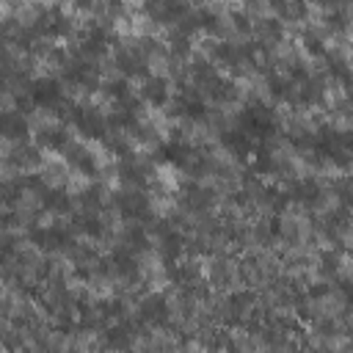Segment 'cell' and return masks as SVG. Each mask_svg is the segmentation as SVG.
I'll return each instance as SVG.
<instances>
[{
    "label": "cell",
    "mask_w": 353,
    "mask_h": 353,
    "mask_svg": "<svg viewBox=\"0 0 353 353\" xmlns=\"http://www.w3.org/2000/svg\"><path fill=\"white\" fill-rule=\"evenodd\" d=\"M17 196H19V188H17V185H0V201L11 204Z\"/></svg>",
    "instance_id": "74e56055"
},
{
    "label": "cell",
    "mask_w": 353,
    "mask_h": 353,
    "mask_svg": "<svg viewBox=\"0 0 353 353\" xmlns=\"http://www.w3.org/2000/svg\"><path fill=\"white\" fill-rule=\"evenodd\" d=\"M63 80L72 85H80L85 91H97L99 85V69L88 63V58H74L63 63Z\"/></svg>",
    "instance_id": "277c9868"
},
{
    "label": "cell",
    "mask_w": 353,
    "mask_h": 353,
    "mask_svg": "<svg viewBox=\"0 0 353 353\" xmlns=\"http://www.w3.org/2000/svg\"><path fill=\"white\" fill-rule=\"evenodd\" d=\"M182 204H185L188 210H207V207L212 204V193L204 190L201 185L190 182V185L182 190Z\"/></svg>",
    "instance_id": "d6986e66"
},
{
    "label": "cell",
    "mask_w": 353,
    "mask_h": 353,
    "mask_svg": "<svg viewBox=\"0 0 353 353\" xmlns=\"http://www.w3.org/2000/svg\"><path fill=\"white\" fill-rule=\"evenodd\" d=\"M30 135V124L19 110H0V138L22 143Z\"/></svg>",
    "instance_id": "30bf717a"
},
{
    "label": "cell",
    "mask_w": 353,
    "mask_h": 353,
    "mask_svg": "<svg viewBox=\"0 0 353 353\" xmlns=\"http://www.w3.org/2000/svg\"><path fill=\"white\" fill-rule=\"evenodd\" d=\"M240 130H245L251 138H270L276 132V119L265 105H248L240 113Z\"/></svg>",
    "instance_id": "6da1fadb"
},
{
    "label": "cell",
    "mask_w": 353,
    "mask_h": 353,
    "mask_svg": "<svg viewBox=\"0 0 353 353\" xmlns=\"http://www.w3.org/2000/svg\"><path fill=\"white\" fill-rule=\"evenodd\" d=\"M251 303H254V295H251V292H234V295L229 298V309H232V312H248Z\"/></svg>",
    "instance_id": "1f68e13d"
},
{
    "label": "cell",
    "mask_w": 353,
    "mask_h": 353,
    "mask_svg": "<svg viewBox=\"0 0 353 353\" xmlns=\"http://www.w3.org/2000/svg\"><path fill=\"white\" fill-rule=\"evenodd\" d=\"M270 168H273V157H270L265 149H259V152H256V171L265 174V171H270Z\"/></svg>",
    "instance_id": "8d00e7d4"
},
{
    "label": "cell",
    "mask_w": 353,
    "mask_h": 353,
    "mask_svg": "<svg viewBox=\"0 0 353 353\" xmlns=\"http://www.w3.org/2000/svg\"><path fill=\"white\" fill-rule=\"evenodd\" d=\"M223 146L232 149L234 154H248L251 152V135L245 130H226L223 132Z\"/></svg>",
    "instance_id": "7402d4cb"
},
{
    "label": "cell",
    "mask_w": 353,
    "mask_h": 353,
    "mask_svg": "<svg viewBox=\"0 0 353 353\" xmlns=\"http://www.w3.org/2000/svg\"><path fill=\"white\" fill-rule=\"evenodd\" d=\"M69 119L77 127V132H83L85 138L105 141V135H108V119L99 110H94V108H72L69 110Z\"/></svg>",
    "instance_id": "7a4b0ae2"
},
{
    "label": "cell",
    "mask_w": 353,
    "mask_h": 353,
    "mask_svg": "<svg viewBox=\"0 0 353 353\" xmlns=\"http://www.w3.org/2000/svg\"><path fill=\"white\" fill-rule=\"evenodd\" d=\"M259 33L265 36V41H279L281 33H284V25H281L279 19H265V22L259 25Z\"/></svg>",
    "instance_id": "4dcf8cb0"
},
{
    "label": "cell",
    "mask_w": 353,
    "mask_h": 353,
    "mask_svg": "<svg viewBox=\"0 0 353 353\" xmlns=\"http://www.w3.org/2000/svg\"><path fill=\"white\" fill-rule=\"evenodd\" d=\"M287 199L301 201V204H317V201L323 199V190H320V185H317L314 179H298V182L290 188Z\"/></svg>",
    "instance_id": "e0dca14e"
},
{
    "label": "cell",
    "mask_w": 353,
    "mask_h": 353,
    "mask_svg": "<svg viewBox=\"0 0 353 353\" xmlns=\"http://www.w3.org/2000/svg\"><path fill=\"white\" fill-rule=\"evenodd\" d=\"M74 226H77L83 234H88V237H102V234H105V223H102L99 215H94V212L77 215V218H74Z\"/></svg>",
    "instance_id": "d4e9b609"
},
{
    "label": "cell",
    "mask_w": 353,
    "mask_h": 353,
    "mask_svg": "<svg viewBox=\"0 0 353 353\" xmlns=\"http://www.w3.org/2000/svg\"><path fill=\"white\" fill-rule=\"evenodd\" d=\"M182 248H185L182 234H176L174 229H163V234H160V251H163L165 262H176V256L182 254Z\"/></svg>",
    "instance_id": "44dd1931"
},
{
    "label": "cell",
    "mask_w": 353,
    "mask_h": 353,
    "mask_svg": "<svg viewBox=\"0 0 353 353\" xmlns=\"http://www.w3.org/2000/svg\"><path fill=\"white\" fill-rule=\"evenodd\" d=\"M116 210L127 221H141L149 215V199L141 190H124L116 196Z\"/></svg>",
    "instance_id": "52a82bcc"
},
{
    "label": "cell",
    "mask_w": 353,
    "mask_h": 353,
    "mask_svg": "<svg viewBox=\"0 0 353 353\" xmlns=\"http://www.w3.org/2000/svg\"><path fill=\"white\" fill-rule=\"evenodd\" d=\"M102 88H105L108 99H113L116 105H119V102H124L127 97H132V88H130V83H127L124 77H119V80H108Z\"/></svg>",
    "instance_id": "4316f807"
},
{
    "label": "cell",
    "mask_w": 353,
    "mask_h": 353,
    "mask_svg": "<svg viewBox=\"0 0 353 353\" xmlns=\"http://www.w3.org/2000/svg\"><path fill=\"white\" fill-rule=\"evenodd\" d=\"M102 190L99 188H91V190H85L83 193V207H88V210H99L102 207Z\"/></svg>",
    "instance_id": "e575fe53"
},
{
    "label": "cell",
    "mask_w": 353,
    "mask_h": 353,
    "mask_svg": "<svg viewBox=\"0 0 353 353\" xmlns=\"http://www.w3.org/2000/svg\"><path fill=\"white\" fill-rule=\"evenodd\" d=\"M124 245H127L130 251L141 254V251H146V248H149V234H146L141 226H130V229H127V234H124Z\"/></svg>",
    "instance_id": "f1b7e54d"
},
{
    "label": "cell",
    "mask_w": 353,
    "mask_h": 353,
    "mask_svg": "<svg viewBox=\"0 0 353 353\" xmlns=\"http://www.w3.org/2000/svg\"><path fill=\"white\" fill-rule=\"evenodd\" d=\"M268 88H270V97H276V99H295V85H292V80H290V77L270 74Z\"/></svg>",
    "instance_id": "484cf974"
},
{
    "label": "cell",
    "mask_w": 353,
    "mask_h": 353,
    "mask_svg": "<svg viewBox=\"0 0 353 353\" xmlns=\"http://www.w3.org/2000/svg\"><path fill=\"white\" fill-rule=\"evenodd\" d=\"M3 88H6V74L0 72V94H3Z\"/></svg>",
    "instance_id": "7bdbcfd3"
},
{
    "label": "cell",
    "mask_w": 353,
    "mask_h": 353,
    "mask_svg": "<svg viewBox=\"0 0 353 353\" xmlns=\"http://www.w3.org/2000/svg\"><path fill=\"white\" fill-rule=\"evenodd\" d=\"M328 290H331L328 284H314V287H309V298H323Z\"/></svg>",
    "instance_id": "60d3db41"
},
{
    "label": "cell",
    "mask_w": 353,
    "mask_h": 353,
    "mask_svg": "<svg viewBox=\"0 0 353 353\" xmlns=\"http://www.w3.org/2000/svg\"><path fill=\"white\" fill-rule=\"evenodd\" d=\"M204 91H207V97L210 99H215V102H232L234 97H237V88H234V83L229 80V77H223V74H212L204 85H201Z\"/></svg>",
    "instance_id": "9a60e30c"
},
{
    "label": "cell",
    "mask_w": 353,
    "mask_h": 353,
    "mask_svg": "<svg viewBox=\"0 0 353 353\" xmlns=\"http://www.w3.org/2000/svg\"><path fill=\"white\" fill-rule=\"evenodd\" d=\"M102 314L105 317H121L124 314V303L121 301H105L102 303Z\"/></svg>",
    "instance_id": "d590c367"
},
{
    "label": "cell",
    "mask_w": 353,
    "mask_h": 353,
    "mask_svg": "<svg viewBox=\"0 0 353 353\" xmlns=\"http://www.w3.org/2000/svg\"><path fill=\"white\" fill-rule=\"evenodd\" d=\"M28 237L41 251H63V248H69L74 243L72 234L63 226H36V229H30Z\"/></svg>",
    "instance_id": "5b68a950"
},
{
    "label": "cell",
    "mask_w": 353,
    "mask_h": 353,
    "mask_svg": "<svg viewBox=\"0 0 353 353\" xmlns=\"http://www.w3.org/2000/svg\"><path fill=\"white\" fill-rule=\"evenodd\" d=\"M303 47H306L312 55H325V44H323L320 36H314V33H306V36H303Z\"/></svg>",
    "instance_id": "836d02e7"
},
{
    "label": "cell",
    "mask_w": 353,
    "mask_h": 353,
    "mask_svg": "<svg viewBox=\"0 0 353 353\" xmlns=\"http://www.w3.org/2000/svg\"><path fill=\"white\" fill-rule=\"evenodd\" d=\"M168 44H171V52H174V55H188V52H190V36L174 33Z\"/></svg>",
    "instance_id": "d6a6232c"
},
{
    "label": "cell",
    "mask_w": 353,
    "mask_h": 353,
    "mask_svg": "<svg viewBox=\"0 0 353 353\" xmlns=\"http://www.w3.org/2000/svg\"><path fill=\"white\" fill-rule=\"evenodd\" d=\"M232 19H234V28H237L240 33H251V22H248V17H245V14H234Z\"/></svg>",
    "instance_id": "ab89813d"
},
{
    "label": "cell",
    "mask_w": 353,
    "mask_h": 353,
    "mask_svg": "<svg viewBox=\"0 0 353 353\" xmlns=\"http://www.w3.org/2000/svg\"><path fill=\"white\" fill-rule=\"evenodd\" d=\"M36 146L47 152H63L69 146V132L63 127H41L36 132Z\"/></svg>",
    "instance_id": "5bb4252c"
},
{
    "label": "cell",
    "mask_w": 353,
    "mask_h": 353,
    "mask_svg": "<svg viewBox=\"0 0 353 353\" xmlns=\"http://www.w3.org/2000/svg\"><path fill=\"white\" fill-rule=\"evenodd\" d=\"M63 157H66V163H69L74 171H80L83 176H97V171H99L97 157H94L83 143H72V141H69V146L63 149Z\"/></svg>",
    "instance_id": "8fae6325"
},
{
    "label": "cell",
    "mask_w": 353,
    "mask_h": 353,
    "mask_svg": "<svg viewBox=\"0 0 353 353\" xmlns=\"http://www.w3.org/2000/svg\"><path fill=\"white\" fill-rule=\"evenodd\" d=\"M28 94H30V102L36 108H44V110H52V108H58L63 102V85L55 77H39V80H33L30 88H28Z\"/></svg>",
    "instance_id": "3957f363"
},
{
    "label": "cell",
    "mask_w": 353,
    "mask_h": 353,
    "mask_svg": "<svg viewBox=\"0 0 353 353\" xmlns=\"http://www.w3.org/2000/svg\"><path fill=\"white\" fill-rule=\"evenodd\" d=\"M160 160H165V163H174V165H190L193 163V152L182 143V141H171V143H165L163 149H160Z\"/></svg>",
    "instance_id": "ac0fdd59"
},
{
    "label": "cell",
    "mask_w": 353,
    "mask_h": 353,
    "mask_svg": "<svg viewBox=\"0 0 353 353\" xmlns=\"http://www.w3.org/2000/svg\"><path fill=\"white\" fill-rule=\"evenodd\" d=\"M328 25H331V28H336V30H345V25H347L345 11H334V14L328 17Z\"/></svg>",
    "instance_id": "f35d334b"
},
{
    "label": "cell",
    "mask_w": 353,
    "mask_h": 353,
    "mask_svg": "<svg viewBox=\"0 0 353 353\" xmlns=\"http://www.w3.org/2000/svg\"><path fill=\"white\" fill-rule=\"evenodd\" d=\"M119 174H121V179L130 182V185H146V168L138 165V163H132V160H124L121 168H119Z\"/></svg>",
    "instance_id": "83f0119b"
},
{
    "label": "cell",
    "mask_w": 353,
    "mask_h": 353,
    "mask_svg": "<svg viewBox=\"0 0 353 353\" xmlns=\"http://www.w3.org/2000/svg\"><path fill=\"white\" fill-rule=\"evenodd\" d=\"M174 116H182V119H190V121H201L207 116V105L199 94L193 91H182L176 99H174Z\"/></svg>",
    "instance_id": "7c38bea8"
},
{
    "label": "cell",
    "mask_w": 353,
    "mask_h": 353,
    "mask_svg": "<svg viewBox=\"0 0 353 353\" xmlns=\"http://www.w3.org/2000/svg\"><path fill=\"white\" fill-rule=\"evenodd\" d=\"M138 317L146 323V325H165L168 317H171V309H168V301L163 295H146L138 306Z\"/></svg>",
    "instance_id": "9c48e42d"
},
{
    "label": "cell",
    "mask_w": 353,
    "mask_h": 353,
    "mask_svg": "<svg viewBox=\"0 0 353 353\" xmlns=\"http://www.w3.org/2000/svg\"><path fill=\"white\" fill-rule=\"evenodd\" d=\"M110 270L124 276V279H135L138 276V259H135V251H130L127 245H119L110 251Z\"/></svg>",
    "instance_id": "4fadbf2b"
},
{
    "label": "cell",
    "mask_w": 353,
    "mask_h": 353,
    "mask_svg": "<svg viewBox=\"0 0 353 353\" xmlns=\"http://www.w3.org/2000/svg\"><path fill=\"white\" fill-rule=\"evenodd\" d=\"M116 69L124 77H149V66H146V55L138 47H121L116 52Z\"/></svg>",
    "instance_id": "8992f818"
},
{
    "label": "cell",
    "mask_w": 353,
    "mask_h": 353,
    "mask_svg": "<svg viewBox=\"0 0 353 353\" xmlns=\"http://www.w3.org/2000/svg\"><path fill=\"white\" fill-rule=\"evenodd\" d=\"M74 8H80V11H91V8H94V0H74Z\"/></svg>",
    "instance_id": "b9f144b4"
},
{
    "label": "cell",
    "mask_w": 353,
    "mask_h": 353,
    "mask_svg": "<svg viewBox=\"0 0 353 353\" xmlns=\"http://www.w3.org/2000/svg\"><path fill=\"white\" fill-rule=\"evenodd\" d=\"M143 99L154 108H165L171 102V88L165 77H146L143 83Z\"/></svg>",
    "instance_id": "2e32d148"
},
{
    "label": "cell",
    "mask_w": 353,
    "mask_h": 353,
    "mask_svg": "<svg viewBox=\"0 0 353 353\" xmlns=\"http://www.w3.org/2000/svg\"><path fill=\"white\" fill-rule=\"evenodd\" d=\"M11 163L17 168H33L41 163V149L39 146H17L11 152Z\"/></svg>",
    "instance_id": "603a6c76"
},
{
    "label": "cell",
    "mask_w": 353,
    "mask_h": 353,
    "mask_svg": "<svg viewBox=\"0 0 353 353\" xmlns=\"http://www.w3.org/2000/svg\"><path fill=\"white\" fill-rule=\"evenodd\" d=\"M295 99H298L301 105H314V102H320V99H323L320 83L312 80V77H306V80L301 83V88H295Z\"/></svg>",
    "instance_id": "cb8c5ba5"
},
{
    "label": "cell",
    "mask_w": 353,
    "mask_h": 353,
    "mask_svg": "<svg viewBox=\"0 0 353 353\" xmlns=\"http://www.w3.org/2000/svg\"><path fill=\"white\" fill-rule=\"evenodd\" d=\"M132 342V336H130V328H124V325H116V328H110L108 331V345L110 347H127Z\"/></svg>",
    "instance_id": "f546056e"
},
{
    "label": "cell",
    "mask_w": 353,
    "mask_h": 353,
    "mask_svg": "<svg viewBox=\"0 0 353 353\" xmlns=\"http://www.w3.org/2000/svg\"><path fill=\"white\" fill-rule=\"evenodd\" d=\"M39 193H41V204H44V210L58 212V215H63V212H69V210H72V201H69V196H66L63 190H50V188H41Z\"/></svg>",
    "instance_id": "ffe728a7"
},
{
    "label": "cell",
    "mask_w": 353,
    "mask_h": 353,
    "mask_svg": "<svg viewBox=\"0 0 353 353\" xmlns=\"http://www.w3.org/2000/svg\"><path fill=\"white\" fill-rule=\"evenodd\" d=\"M110 50V33L99 25H91L80 39V55L83 58H102Z\"/></svg>",
    "instance_id": "ba28073f"
}]
</instances>
